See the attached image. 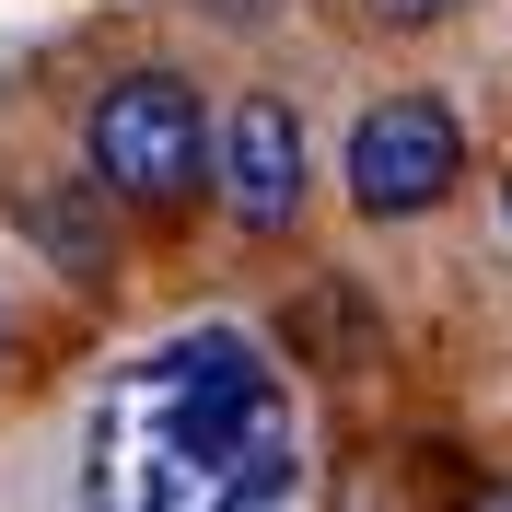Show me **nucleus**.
<instances>
[{"mask_svg":"<svg viewBox=\"0 0 512 512\" xmlns=\"http://www.w3.org/2000/svg\"><path fill=\"white\" fill-rule=\"evenodd\" d=\"M466 512H512V478H501V489H478V501H466Z\"/></svg>","mask_w":512,"mask_h":512,"instance_id":"nucleus-6","label":"nucleus"},{"mask_svg":"<svg viewBox=\"0 0 512 512\" xmlns=\"http://www.w3.org/2000/svg\"><path fill=\"white\" fill-rule=\"evenodd\" d=\"M210 175H222V210L245 233H280L303 210V117L280 94H245L222 117V140H210Z\"/></svg>","mask_w":512,"mask_h":512,"instance_id":"nucleus-4","label":"nucleus"},{"mask_svg":"<svg viewBox=\"0 0 512 512\" xmlns=\"http://www.w3.org/2000/svg\"><path fill=\"white\" fill-rule=\"evenodd\" d=\"M454 175H466V128H454L431 94H384L373 117L350 128V198L373 210V222H419V210H443Z\"/></svg>","mask_w":512,"mask_h":512,"instance_id":"nucleus-3","label":"nucleus"},{"mask_svg":"<svg viewBox=\"0 0 512 512\" xmlns=\"http://www.w3.org/2000/svg\"><path fill=\"white\" fill-rule=\"evenodd\" d=\"M291 396L245 326H198L94 408L82 512H291Z\"/></svg>","mask_w":512,"mask_h":512,"instance_id":"nucleus-1","label":"nucleus"},{"mask_svg":"<svg viewBox=\"0 0 512 512\" xmlns=\"http://www.w3.org/2000/svg\"><path fill=\"white\" fill-rule=\"evenodd\" d=\"M82 163H94V198L187 210L210 187V105H198V82L187 70H128V82H105L94 117H82Z\"/></svg>","mask_w":512,"mask_h":512,"instance_id":"nucleus-2","label":"nucleus"},{"mask_svg":"<svg viewBox=\"0 0 512 512\" xmlns=\"http://www.w3.org/2000/svg\"><path fill=\"white\" fill-rule=\"evenodd\" d=\"M466 0H373V24H396V35H419V24H454Z\"/></svg>","mask_w":512,"mask_h":512,"instance_id":"nucleus-5","label":"nucleus"}]
</instances>
